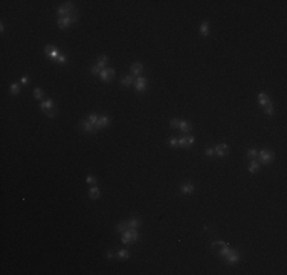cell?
I'll return each instance as SVG.
<instances>
[{
	"mask_svg": "<svg viewBox=\"0 0 287 275\" xmlns=\"http://www.w3.org/2000/svg\"><path fill=\"white\" fill-rule=\"evenodd\" d=\"M258 164H264V165H269L273 159H275V153L270 150V148H264L258 153Z\"/></svg>",
	"mask_w": 287,
	"mask_h": 275,
	"instance_id": "6da1fadb",
	"label": "cell"
},
{
	"mask_svg": "<svg viewBox=\"0 0 287 275\" xmlns=\"http://www.w3.org/2000/svg\"><path fill=\"white\" fill-rule=\"evenodd\" d=\"M74 11V3L72 2H64L58 9H57V14L60 17H70V12Z\"/></svg>",
	"mask_w": 287,
	"mask_h": 275,
	"instance_id": "7a4b0ae2",
	"label": "cell"
},
{
	"mask_svg": "<svg viewBox=\"0 0 287 275\" xmlns=\"http://www.w3.org/2000/svg\"><path fill=\"white\" fill-rule=\"evenodd\" d=\"M75 22H77V15H75V17H58L57 25H58L60 29H67V28H70Z\"/></svg>",
	"mask_w": 287,
	"mask_h": 275,
	"instance_id": "3957f363",
	"label": "cell"
},
{
	"mask_svg": "<svg viewBox=\"0 0 287 275\" xmlns=\"http://www.w3.org/2000/svg\"><path fill=\"white\" fill-rule=\"evenodd\" d=\"M177 141H179V147H182V148H189V147L194 145V142H196L194 136H191V135L180 136V138H177Z\"/></svg>",
	"mask_w": 287,
	"mask_h": 275,
	"instance_id": "277c9868",
	"label": "cell"
},
{
	"mask_svg": "<svg viewBox=\"0 0 287 275\" xmlns=\"http://www.w3.org/2000/svg\"><path fill=\"white\" fill-rule=\"evenodd\" d=\"M99 78H101V81H104V83H110L112 79L115 78V69H112V67L102 69L101 74H99Z\"/></svg>",
	"mask_w": 287,
	"mask_h": 275,
	"instance_id": "5b68a950",
	"label": "cell"
},
{
	"mask_svg": "<svg viewBox=\"0 0 287 275\" xmlns=\"http://www.w3.org/2000/svg\"><path fill=\"white\" fill-rule=\"evenodd\" d=\"M225 258H226V263H228V265H237V263L240 261V252L232 249Z\"/></svg>",
	"mask_w": 287,
	"mask_h": 275,
	"instance_id": "8992f818",
	"label": "cell"
},
{
	"mask_svg": "<svg viewBox=\"0 0 287 275\" xmlns=\"http://www.w3.org/2000/svg\"><path fill=\"white\" fill-rule=\"evenodd\" d=\"M44 52H46V55H49L52 60H58V57L61 55V52L57 49V47H54V46H50V44H47V46H44Z\"/></svg>",
	"mask_w": 287,
	"mask_h": 275,
	"instance_id": "52a82bcc",
	"label": "cell"
},
{
	"mask_svg": "<svg viewBox=\"0 0 287 275\" xmlns=\"http://www.w3.org/2000/svg\"><path fill=\"white\" fill-rule=\"evenodd\" d=\"M134 89H136V92H145L147 90V79H145V77H138L134 79Z\"/></svg>",
	"mask_w": 287,
	"mask_h": 275,
	"instance_id": "ba28073f",
	"label": "cell"
},
{
	"mask_svg": "<svg viewBox=\"0 0 287 275\" xmlns=\"http://www.w3.org/2000/svg\"><path fill=\"white\" fill-rule=\"evenodd\" d=\"M130 71H131V75H133V77H141V75L144 74V64L139 63V61H136V63L131 64Z\"/></svg>",
	"mask_w": 287,
	"mask_h": 275,
	"instance_id": "9c48e42d",
	"label": "cell"
},
{
	"mask_svg": "<svg viewBox=\"0 0 287 275\" xmlns=\"http://www.w3.org/2000/svg\"><path fill=\"white\" fill-rule=\"evenodd\" d=\"M80 127H81V128L84 130V131H86V133H96V131H98V128H96V127H95L93 124H90V122H89L87 119L80 122Z\"/></svg>",
	"mask_w": 287,
	"mask_h": 275,
	"instance_id": "30bf717a",
	"label": "cell"
},
{
	"mask_svg": "<svg viewBox=\"0 0 287 275\" xmlns=\"http://www.w3.org/2000/svg\"><path fill=\"white\" fill-rule=\"evenodd\" d=\"M214 150H215V155H217V156L223 157L229 153V145H228V144H218L217 147H214Z\"/></svg>",
	"mask_w": 287,
	"mask_h": 275,
	"instance_id": "8fae6325",
	"label": "cell"
},
{
	"mask_svg": "<svg viewBox=\"0 0 287 275\" xmlns=\"http://www.w3.org/2000/svg\"><path fill=\"white\" fill-rule=\"evenodd\" d=\"M194 191H196V187L191 182H185L180 185V193H183V194H193Z\"/></svg>",
	"mask_w": 287,
	"mask_h": 275,
	"instance_id": "7c38bea8",
	"label": "cell"
},
{
	"mask_svg": "<svg viewBox=\"0 0 287 275\" xmlns=\"http://www.w3.org/2000/svg\"><path fill=\"white\" fill-rule=\"evenodd\" d=\"M179 128H180V131H183V133H189V131L193 130V125H191L188 121L180 119V122H179Z\"/></svg>",
	"mask_w": 287,
	"mask_h": 275,
	"instance_id": "4fadbf2b",
	"label": "cell"
},
{
	"mask_svg": "<svg viewBox=\"0 0 287 275\" xmlns=\"http://www.w3.org/2000/svg\"><path fill=\"white\" fill-rule=\"evenodd\" d=\"M110 124V118L109 116H99V119H98V122H96V128H106L107 125Z\"/></svg>",
	"mask_w": 287,
	"mask_h": 275,
	"instance_id": "5bb4252c",
	"label": "cell"
},
{
	"mask_svg": "<svg viewBox=\"0 0 287 275\" xmlns=\"http://www.w3.org/2000/svg\"><path fill=\"white\" fill-rule=\"evenodd\" d=\"M99 196H101V193H99L98 187H90V190H89V197H90L92 200H96V199H99Z\"/></svg>",
	"mask_w": 287,
	"mask_h": 275,
	"instance_id": "9a60e30c",
	"label": "cell"
},
{
	"mask_svg": "<svg viewBox=\"0 0 287 275\" xmlns=\"http://www.w3.org/2000/svg\"><path fill=\"white\" fill-rule=\"evenodd\" d=\"M122 243H124V245H130V243H133L131 229H127L125 233H122Z\"/></svg>",
	"mask_w": 287,
	"mask_h": 275,
	"instance_id": "2e32d148",
	"label": "cell"
},
{
	"mask_svg": "<svg viewBox=\"0 0 287 275\" xmlns=\"http://www.w3.org/2000/svg\"><path fill=\"white\" fill-rule=\"evenodd\" d=\"M258 171H260V164H258L255 159H252L250 164H249V173L255 174V173H258Z\"/></svg>",
	"mask_w": 287,
	"mask_h": 275,
	"instance_id": "e0dca14e",
	"label": "cell"
},
{
	"mask_svg": "<svg viewBox=\"0 0 287 275\" xmlns=\"http://www.w3.org/2000/svg\"><path fill=\"white\" fill-rule=\"evenodd\" d=\"M41 110L43 112H47V110H50L52 107H54V101L52 99H44V101H41Z\"/></svg>",
	"mask_w": 287,
	"mask_h": 275,
	"instance_id": "ac0fdd59",
	"label": "cell"
},
{
	"mask_svg": "<svg viewBox=\"0 0 287 275\" xmlns=\"http://www.w3.org/2000/svg\"><path fill=\"white\" fill-rule=\"evenodd\" d=\"M107 63H109V57H107V55H102V57H99L96 66H98L99 69H106V64H107Z\"/></svg>",
	"mask_w": 287,
	"mask_h": 275,
	"instance_id": "d6986e66",
	"label": "cell"
},
{
	"mask_svg": "<svg viewBox=\"0 0 287 275\" xmlns=\"http://www.w3.org/2000/svg\"><path fill=\"white\" fill-rule=\"evenodd\" d=\"M258 103H260V106L264 107L267 103H270V99H269V96H267L266 93H260V95H258Z\"/></svg>",
	"mask_w": 287,
	"mask_h": 275,
	"instance_id": "ffe728a7",
	"label": "cell"
},
{
	"mask_svg": "<svg viewBox=\"0 0 287 275\" xmlns=\"http://www.w3.org/2000/svg\"><path fill=\"white\" fill-rule=\"evenodd\" d=\"M141 220L139 219H130L128 220V226L131 228V229H138V228H141Z\"/></svg>",
	"mask_w": 287,
	"mask_h": 275,
	"instance_id": "44dd1931",
	"label": "cell"
},
{
	"mask_svg": "<svg viewBox=\"0 0 287 275\" xmlns=\"http://www.w3.org/2000/svg\"><path fill=\"white\" fill-rule=\"evenodd\" d=\"M128 257H130V252H128L127 249H121V251L116 254V258H118V260H128Z\"/></svg>",
	"mask_w": 287,
	"mask_h": 275,
	"instance_id": "7402d4cb",
	"label": "cell"
},
{
	"mask_svg": "<svg viewBox=\"0 0 287 275\" xmlns=\"http://www.w3.org/2000/svg\"><path fill=\"white\" fill-rule=\"evenodd\" d=\"M133 81H134V78H133L131 75H125V77H122V79H121V84L125 86V87H128V86H131Z\"/></svg>",
	"mask_w": 287,
	"mask_h": 275,
	"instance_id": "603a6c76",
	"label": "cell"
},
{
	"mask_svg": "<svg viewBox=\"0 0 287 275\" xmlns=\"http://www.w3.org/2000/svg\"><path fill=\"white\" fill-rule=\"evenodd\" d=\"M34 98L35 99H43L44 98V92H43L41 87H35L34 89Z\"/></svg>",
	"mask_w": 287,
	"mask_h": 275,
	"instance_id": "cb8c5ba5",
	"label": "cell"
},
{
	"mask_svg": "<svg viewBox=\"0 0 287 275\" xmlns=\"http://www.w3.org/2000/svg\"><path fill=\"white\" fill-rule=\"evenodd\" d=\"M9 93H12V95H18V93H20V84H18V83L11 84V87H9Z\"/></svg>",
	"mask_w": 287,
	"mask_h": 275,
	"instance_id": "d4e9b609",
	"label": "cell"
},
{
	"mask_svg": "<svg viewBox=\"0 0 287 275\" xmlns=\"http://www.w3.org/2000/svg\"><path fill=\"white\" fill-rule=\"evenodd\" d=\"M264 113H266L267 116H272V115H273V104H272V103H267V104L264 106Z\"/></svg>",
	"mask_w": 287,
	"mask_h": 275,
	"instance_id": "484cf974",
	"label": "cell"
},
{
	"mask_svg": "<svg viewBox=\"0 0 287 275\" xmlns=\"http://www.w3.org/2000/svg\"><path fill=\"white\" fill-rule=\"evenodd\" d=\"M127 229H130L128 222H122V223H119V225L116 226V231H118V233H125Z\"/></svg>",
	"mask_w": 287,
	"mask_h": 275,
	"instance_id": "4316f807",
	"label": "cell"
},
{
	"mask_svg": "<svg viewBox=\"0 0 287 275\" xmlns=\"http://www.w3.org/2000/svg\"><path fill=\"white\" fill-rule=\"evenodd\" d=\"M231 251H232V249H231V248H229L228 245H225V246H223V248H221V249L218 251V254H220V257H223V258H225V257H226V255H228V254H229Z\"/></svg>",
	"mask_w": 287,
	"mask_h": 275,
	"instance_id": "83f0119b",
	"label": "cell"
},
{
	"mask_svg": "<svg viewBox=\"0 0 287 275\" xmlns=\"http://www.w3.org/2000/svg\"><path fill=\"white\" fill-rule=\"evenodd\" d=\"M98 119H99V116H98L96 113H90V115L87 116V121H89L90 124H93L95 127H96V122H98Z\"/></svg>",
	"mask_w": 287,
	"mask_h": 275,
	"instance_id": "f1b7e54d",
	"label": "cell"
},
{
	"mask_svg": "<svg viewBox=\"0 0 287 275\" xmlns=\"http://www.w3.org/2000/svg\"><path fill=\"white\" fill-rule=\"evenodd\" d=\"M208 31H209V25H208V22H203L202 25H200V32H202V35H208Z\"/></svg>",
	"mask_w": 287,
	"mask_h": 275,
	"instance_id": "f546056e",
	"label": "cell"
},
{
	"mask_svg": "<svg viewBox=\"0 0 287 275\" xmlns=\"http://www.w3.org/2000/svg\"><path fill=\"white\" fill-rule=\"evenodd\" d=\"M225 245H226V241H223V240H217V241L212 243V248H215V249H221Z\"/></svg>",
	"mask_w": 287,
	"mask_h": 275,
	"instance_id": "4dcf8cb0",
	"label": "cell"
},
{
	"mask_svg": "<svg viewBox=\"0 0 287 275\" xmlns=\"http://www.w3.org/2000/svg\"><path fill=\"white\" fill-rule=\"evenodd\" d=\"M257 156H258V152H257L255 148H249V150H247V157H249V159H255Z\"/></svg>",
	"mask_w": 287,
	"mask_h": 275,
	"instance_id": "1f68e13d",
	"label": "cell"
},
{
	"mask_svg": "<svg viewBox=\"0 0 287 275\" xmlns=\"http://www.w3.org/2000/svg\"><path fill=\"white\" fill-rule=\"evenodd\" d=\"M86 182L89 184V185H92V187H96V177H93V176H87V179H86Z\"/></svg>",
	"mask_w": 287,
	"mask_h": 275,
	"instance_id": "d6a6232c",
	"label": "cell"
},
{
	"mask_svg": "<svg viewBox=\"0 0 287 275\" xmlns=\"http://www.w3.org/2000/svg\"><path fill=\"white\" fill-rule=\"evenodd\" d=\"M179 122H180V119L179 118H174L169 121V125H171V128H179Z\"/></svg>",
	"mask_w": 287,
	"mask_h": 275,
	"instance_id": "836d02e7",
	"label": "cell"
},
{
	"mask_svg": "<svg viewBox=\"0 0 287 275\" xmlns=\"http://www.w3.org/2000/svg\"><path fill=\"white\" fill-rule=\"evenodd\" d=\"M169 147H171V148L179 147V141H177V138H171V139H169Z\"/></svg>",
	"mask_w": 287,
	"mask_h": 275,
	"instance_id": "e575fe53",
	"label": "cell"
},
{
	"mask_svg": "<svg viewBox=\"0 0 287 275\" xmlns=\"http://www.w3.org/2000/svg\"><path fill=\"white\" fill-rule=\"evenodd\" d=\"M57 112H58V110H57V109H55V107H52V109H50V110H47V112H46V115H47V116H49V118H54V116H55V115H57Z\"/></svg>",
	"mask_w": 287,
	"mask_h": 275,
	"instance_id": "d590c367",
	"label": "cell"
},
{
	"mask_svg": "<svg viewBox=\"0 0 287 275\" xmlns=\"http://www.w3.org/2000/svg\"><path fill=\"white\" fill-rule=\"evenodd\" d=\"M205 155L206 156H214V155H215V150H214L212 147H208L205 150Z\"/></svg>",
	"mask_w": 287,
	"mask_h": 275,
	"instance_id": "8d00e7d4",
	"label": "cell"
},
{
	"mask_svg": "<svg viewBox=\"0 0 287 275\" xmlns=\"http://www.w3.org/2000/svg\"><path fill=\"white\" fill-rule=\"evenodd\" d=\"M57 61H58V64H66L67 58H66V55H63V54H61V55L58 57V60H57Z\"/></svg>",
	"mask_w": 287,
	"mask_h": 275,
	"instance_id": "74e56055",
	"label": "cell"
},
{
	"mask_svg": "<svg viewBox=\"0 0 287 275\" xmlns=\"http://www.w3.org/2000/svg\"><path fill=\"white\" fill-rule=\"evenodd\" d=\"M101 71H102V69H99L98 66H93V67L90 69V72H92L93 75H99V74H101Z\"/></svg>",
	"mask_w": 287,
	"mask_h": 275,
	"instance_id": "f35d334b",
	"label": "cell"
},
{
	"mask_svg": "<svg viewBox=\"0 0 287 275\" xmlns=\"http://www.w3.org/2000/svg\"><path fill=\"white\" fill-rule=\"evenodd\" d=\"M22 84H26L28 83V77H22V81H20Z\"/></svg>",
	"mask_w": 287,
	"mask_h": 275,
	"instance_id": "ab89813d",
	"label": "cell"
}]
</instances>
